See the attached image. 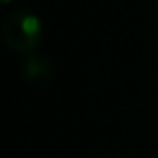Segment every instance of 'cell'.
Instances as JSON below:
<instances>
[{
  "mask_svg": "<svg viewBox=\"0 0 158 158\" xmlns=\"http://www.w3.org/2000/svg\"><path fill=\"white\" fill-rule=\"evenodd\" d=\"M12 2V0H2V4H10Z\"/></svg>",
  "mask_w": 158,
  "mask_h": 158,
  "instance_id": "3",
  "label": "cell"
},
{
  "mask_svg": "<svg viewBox=\"0 0 158 158\" xmlns=\"http://www.w3.org/2000/svg\"><path fill=\"white\" fill-rule=\"evenodd\" d=\"M4 42L10 50L30 54L40 46L44 38V24L34 12L16 10L2 24Z\"/></svg>",
  "mask_w": 158,
  "mask_h": 158,
  "instance_id": "1",
  "label": "cell"
},
{
  "mask_svg": "<svg viewBox=\"0 0 158 158\" xmlns=\"http://www.w3.org/2000/svg\"><path fill=\"white\" fill-rule=\"evenodd\" d=\"M22 74L30 84L34 86H48L54 78V70H52V62L44 56H30L24 58L22 62Z\"/></svg>",
  "mask_w": 158,
  "mask_h": 158,
  "instance_id": "2",
  "label": "cell"
}]
</instances>
